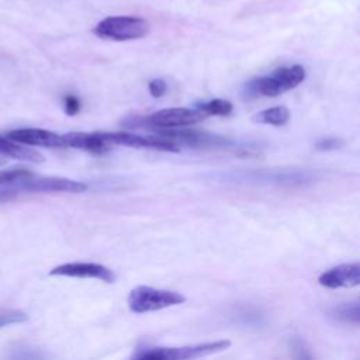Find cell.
Segmentation results:
<instances>
[{"instance_id": "52a82bcc", "label": "cell", "mask_w": 360, "mask_h": 360, "mask_svg": "<svg viewBox=\"0 0 360 360\" xmlns=\"http://www.w3.org/2000/svg\"><path fill=\"white\" fill-rule=\"evenodd\" d=\"M156 134L172 139L179 148L188 146V148H231L233 141L221 136L217 134H210L205 131L197 129H184L181 128H172V129H159Z\"/></svg>"}, {"instance_id": "8992f818", "label": "cell", "mask_w": 360, "mask_h": 360, "mask_svg": "<svg viewBox=\"0 0 360 360\" xmlns=\"http://www.w3.org/2000/svg\"><path fill=\"white\" fill-rule=\"evenodd\" d=\"M14 188L27 193H83L87 190V184L66 177L35 174L30 170L15 183Z\"/></svg>"}, {"instance_id": "ba28073f", "label": "cell", "mask_w": 360, "mask_h": 360, "mask_svg": "<svg viewBox=\"0 0 360 360\" xmlns=\"http://www.w3.org/2000/svg\"><path fill=\"white\" fill-rule=\"evenodd\" d=\"M103 139L110 143L112 148L114 145H124L129 148H142V149H155L163 152H179L180 148L172 139L165 138L159 134L156 135H138L129 132H100Z\"/></svg>"}, {"instance_id": "8fae6325", "label": "cell", "mask_w": 360, "mask_h": 360, "mask_svg": "<svg viewBox=\"0 0 360 360\" xmlns=\"http://www.w3.org/2000/svg\"><path fill=\"white\" fill-rule=\"evenodd\" d=\"M318 283L326 288H352L360 284V264L345 263L328 269L318 277Z\"/></svg>"}, {"instance_id": "7402d4cb", "label": "cell", "mask_w": 360, "mask_h": 360, "mask_svg": "<svg viewBox=\"0 0 360 360\" xmlns=\"http://www.w3.org/2000/svg\"><path fill=\"white\" fill-rule=\"evenodd\" d=\"M18 195V190L11 187H0V202L10 201Z\"/></svg>"}, {"instance_id": "30bf717a", "label": "cell", "mask_w": 360, "mask_h": 360, "mask_svg": "<svg viewBox=\"0 0 360 360\" xmlns=\"http://www.w3.org/2000/svg\"><path fill=\"white\" fill-rule=\"evenodd\" d=\"M14 142L28 146H44V148H66L63 135L42 128H18L7 134Z\"/></svg>"}, {"instance_id": "ffe728a7", "label": "cell", "mask_w": 360, "mask_h": 360, "mask_svg": "<svg viewBox=\"0 0 360 360\" xmlns=\"http://www.w3.org/2000/svg\"><path fill=\"white\" fill-rule=\"evenodd\" d=\"M343 145V141L339 139V138H322L316 142L315 148L318 150H335V149H339L340 146Z\"/></svg>"}, {"instance_id": "7a4b0ae2", "label": "cell", "mask_w": 360, "mask_h": 360, "mask_svg": "<svg viewBox=\"0 0 360 360\" xmlns=\"http://www.w3.org/2000/svg\"><path fill=\"white\" fill-rule=\"evenodd\" d=\"M207 115L197 108H186V107H170L162 108L145 117H131L124 121V125L128 128H148V129H172L194 125Z\"/></svg>"}, {"instance_id": "7c38bea8", "label": "cell", "mask_w": 360, "mask_h": 360, "mask_svg": "<svg viewBox=\"0 0 360 360\" xmlns=\"http://www.w3.org/2000/svg\"><path fill=\"white\" fill-rule=\"evenodd\" d=\"M66 148L82 149L90 153L103 155L112 149L110 143H107L100 132H69L63 135Z\"/></svg>"}, {"instance_id": "277c9868", "label": "cell", "mask_w": 360, "mask_h": 360, "mask_svg": "<svg viewBox=\"0 0 360 360\" xmlns=\"http://www.w3.org/2000/svg\"><path fill=\"white\" fill-rule=\"evenodd\" d=\"M186 297L177 291L153 288L149 285H138L128 295V307L135 314L160 311L163 308L180 305Z\"/></svg>"}, {"instance_id": "9a60e30c", "label": "cell", "mask_w": 360, "mask_h": 360, "mask_svg": "<svg viewBox=\"0 0 360 360\" xmlns=\"http://www.w3.org/2000/svg\"><path fill=\"white\" fill-rule=\"evenodd\" d=\"M197 110L202 111L207 117L215 115V117H226L232 112L233 105L231 101L224 100V98H212L204 103H198L195 105Z\"/></svg>"}, {"instance_id": "4fadbf2b", "label": "cell", "mask_w": 360, "mask_h": 360, "mask_svg": "<svg viewBox=\"0 0 360 360\" xmlns=\"http://www.w3.org/2000/svg\"><path fill=\"white\" fill-rule=\"evenodd\" d=\"M0 155L10 156L14 159H20V160L32 162V163L44 162V156L39 152L30 148L28 145L22 146L21 143L14 142L7 136L6 138L0 136Z\"/></svg>"}, {"instance_id": "3957f363", "label": "cell", "mask_w": 360, "mask_h": 360, "mask_svg": "<svg viewBox=\"0 0 360 360\" xmlns=\"http://www.w3.org/2000/svg\"><path fill=\"white\" fill-rule=\"evenodd\" d=\"M149 22L138 15H108L96 24L93 34L110 41L139 39L149 34Z\"/></svg>"}, {"instance_id": "e0dca14e", "label": "cell", "mask_w": 360, "mask_h": 360, "mask_svg": "<svg viewBox=\"0 0 360 360\" xmlns=\"http://www.w3.org/2000/svg\"><path fill=\"white\" fill-rule=\"evenodd\" d=\"M30 170L24 167H13L7 170H0V187H11L14 188L15 183L21 180Z\"/></svg>"}, {"instance_id": "d6986e66", "label": "cell", "mask_w": 360, "mask_h": 360, "mask_svg": "<svg viewBox=\"0 0 360 360\" xmlns=\"http://www.w3.org/2000/svg\"><path fill=\"white\" fill-rule=\"evenodd\" d=\"M148 90H149V93H150L152 97L159 98V97H162V96L166 93L167 84H166V82H165L163 79H153V80L149 82Z\"/></svg>"}, {"instance_id": "2e32d148", "label": "cell", "mask_w": 360, "mask_h": 360, "mask_svg": "<svg viewBox=\"0 0 360 360\" xmlns=\"http://www.w3.org/2000/svg\"><path fill=\"white\" fill-rule=\"evenodd\" d=\"M332 314L339 319V321H343V322H349V323H354L357 325L359 323V319H360V308H359V302L354 301V302H346V304H342L336 308H333Z\"/></svg>"}, {"instance_id": "5b68a950", "label": "cell", "mask_w": 360, "mask_h": 360, "mask_svg": "<svg viewBox=\"0 0 360 360\" xmlns=\"http://www.w3.org/2000/svg\"><path fill=\"white\" fill-rule=\"evenodd\" d=\"M231 346V340L221 339L215 342H205L193 346L181 347H152L148 350H141L135 353L134 359H153V360H186L198 359L212 353L226 350Z\"/></svg>"}, {"instance_id": "44dd1931", "label": "cell", "mask_w": 360, "mask_h": 360, "mask_svg": "<svg viewBox=\"0 0 360 360\" xmlns=\"http://www.w3.org/2000/svg\"><path fill=\"white\" fill-rule=\"evenodd\" d=\"M63 108L66 111V114L69 115H75L80 111L82 108V104H80V100L77 97H75L73 94H68L65 96L63 98Z\"/></svg>"}, {"instance_id": "ac0fdd59", "label": "cell", "mask_w": 360, "mask_h": 360, "mask_svg": "<svg viewBox=\"0 0 360 360\" xmlns=\"http://www.w3.org/2000/svg\"><path fill=\"white\" fill-rule=\"evenodd\" d=\"M28 319V315L20 309H0V328L21 323Z\"/></svg>"}, {"instance_id": "603a6c76", "label": "cell", "mask_w": 360, "mask_h": 360, "mask_svg": "<svg viewBox=\"0 0 360 360\" xmlns=\"http://www.w3.org/2000/svg\"><path fill=\"white\" fill-rule=\"evenodd\" d=\"M0 165H1V162H0Z\"/></svg>"}, {"instance_id": "6da1fadb", "label": "cell", "mask_w": 360, "mask_h": 360, "mask_svg": "<svg viewBox=\"0 0 360 360\" xmlns=\"http://www.w3.org/2000/svg\"><path fill=\"white\" fill-rule=\"evenodd\" d=\"M307 72L301 65L283 66L271 75L249 80L242 89V97L253 100L257 97H277L288 90L295 89L304 82Z\"/></svg>"}, {"instance_id": "9c48e42d", "label": "cell", "mask_w": 360, "mask_h": 360, "mask_svg": "<svg viewBox=\"0 0 360 360\" xmlns=\"http://www.w3.org/2000/svg\"><path fill=\"white\" fill-rule=\"evenodd\" d=\"M51 276H63V277H77V278H96L107 284L115 283V274L111 269L91 262H72L63 263L53 267L49 271Z\"/></svg>"}, {"instance_id": "5bb4252c", "label": "cell", "mask_w": 360, "mask_h": 360, "mask_svg": "<svg viewBox=\"0 0 360 360\" xmlns=\"http://www.w3.org/2000/svg\"><path fill=\"white\" fill-rule=\"evenodd\" d=\"M257 124H269L274 127H281L290 120V110L284 105H276L270 107L267 110H263L252 118Z\"/></svg>"}]
</instances>
